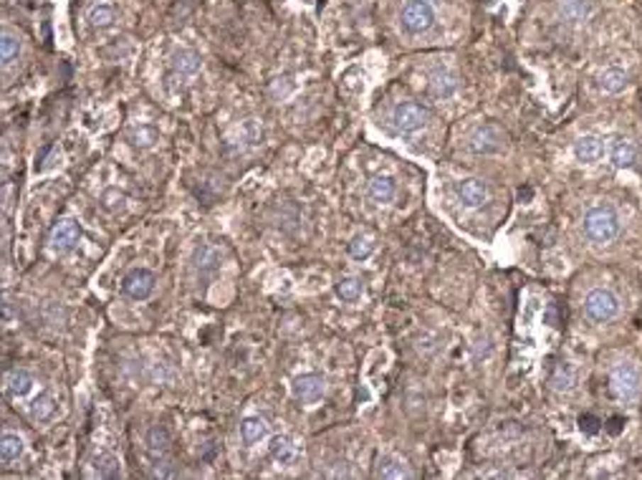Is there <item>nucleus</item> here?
I'll list each match as a JSON object with an SVG mask.
<instances>
[{
	"label": "nucleus",
	"instance_id": "1",
	"mask_svg": "<svg viewBox=\"0 0 642 480\" xmlns=\"http://www.w3.org/2000/svg\"><path fill=\"white\" fill-rule=\"evenodd\" d=\"M619 228H622L619 215L612 208H607V205L592 208L585 215V233L594 243H612L614 238L619 235Z\"/></svg>",
	"mask_w": 642,
	"mask_h": 480
},
{
	"label": "nucleus",
	"instance_id": "2",
	"mask_svg": "<svg viewBox=\"0 0 642 480\" xmlns=\"http://www.w3.org/2000/svg\"><path fill=\"white\" fill-rule=\"evenodd\" d=\"M399 23L410 35L428 33L435 26V6H430L428 0H407L399 13Z\"/></svg>",
	"mask_w": 642,
	"mask_h": 480
},
{
	"label": "nucleus",
	"instance_id": "3",
	"mask_svg": "<svg viewBox=\"0 0 642 480\" xmlns=\"http://www.w3.org/2000/svg\"><path fill=\"white\" fill-rule=\"evenodd\" d=\"M609 382H612V389L619 399H635L642 389V372L637 364H617L609 374Z\"/></svg>",
	"mask_w": 642,
	"mask_h": 480
},
{
	"label": "nucleus",
	"instance_id": "4",
	"mask_svg": "<svg viewBox=\"0 0 642 480\" xmlns=\"http://www.w3.org/2000/svg\"><path fill=\"white\" fill-rule=\"evenodd\" d=\"M617 311H619V301H617V296H614L612 291L594 289V291L587 294V298H585L587 318H592V321L602 324V321H609V318L617 316Z\"/></svg>",
	"mask_w": 642,
	"mask_h": 480
},
{
	"label": "nucleus",
	"instance_id": "5",
	"mask_svg": "<svg viewBox=\"0 0 642 480\" xmlns=\"http://www.w3.org/2000/svg\"><path fill=\"white\" fill-rule=\"evenodd\" d=\"M428 109L415 101H405V104H397L392 111V122L397 127V132L402 134H412V132H420V129L428 124Z\"/></svg>",
	"mask_w": 642,
	"mask_h": 480
},
{
	"label": "nucleus",
	"instance_id": "6",
	"mask_svg": "<svg viewBox=\"0 0 642 480\" xmlns=\"http://www.w3.org/2000/svg\"><path fill=\"white\" fill-rule=\"evenodd\" d=\"M82 240V225L76 223V220H64V223H58L53 228L51 238H48V243H51V250L58 255H66L79 245Z\"/></svg>",
	"mask_w": 642,
	"mask_h": 480
},
{
	"label": "nucleus",
	"instance_id": "7",
	"mask_svg": "<svg viewBox=\"0 0 642 480\" xmlns=\"http://www.w3.org/2000/svg\"><path fill=\"white\" fill-rule=\"evenodd\" d=\"M291 392H294V397L299 399V402H304V405H314V402H319L321 394H324V379L319 374H314V372L299 374L294 379V384H291Z\"/></svg>",
	"mask_w": 642,
	"mask_h": 480
},
{
	"label": "nucleus",
	"instance_id": "8",
	"mask_svg": "<svg viewBox=\"0 0 642 480\" xmlns=\"http://www.w3.org/2000/svg\"><path fill=\"white\" fill-rule=\"evenodd\" d=\"M155 276H152L150 271H145V268H137V271L127 273L122 281V289L124 294L129 296V298H134V301H145V298H150L152 291H155Z\"/></svg>",
	"mask_w": 642,
	"mask_h": 480
},
{
	"label": "nucleus",
	"instance_id": "9",
	"mask_svg": "<svg viewBox=\"0 0 642 480\" xmlns=\"http://www.w3.org/2000/svg\"><path fill=\"white\" fill-rule=\"evenodd\" d=\"M458 200L465 205V208H480V205L488 200V185L483 179H463L460 185H458Z\"/></svg>",
	"mask_w": 642,
	"mask_h": 480
},
{
	"label": "nucleus",
	"instance_id": "10",
	"mask_svg": "<svg viewBox=\"0 0 642 480\" xmlns=\"http://www.w3.org/2000/svg\"><path fill=\"white\" fill-rule=\"evenodd\" d=\"M574 157L585 164L599 162L602 157H604V142H602L599 137H594V134H585V137H579L577 145H574Z\"/></svg>",
	"mask_w": 642,
	"mask_h": 480
},
{
	"label": "nucleus",
	"instance_id": "11",
	"mask_svg": "<svg viewBox=\"0 0 642 480\" xmlns=\"http://www.w3.org/2000/svg\"><path fill=\"white\" fill-rule=\"evenodd\" d=\"M504 145V137L496 127H480L478 132L470 137V150L475 155H491V152H498Z\"/></svg>",
	"mask_w": 642,
	"mask_h": 480
},
{
	"label": "nucleus",
	"instance_id": "12",
	"mask_svg": "<svg viewBox=\"0 0 642 480\" xmlns=\"http://www.w3.org/2000/svg\"><path fill=\"white\" fill-rule=\"evenodd\" d=\"M635 157H637V150H635V145H632L630 139H625V137L612 139V145H609V160H612L614 167L617 169L632 167Z\"/></svg>",
	"mask_w": 642,
	"mask_h": 480
},
{
	"label": "nucleus",
	"instance_id": "13",
	"mask_svg": "<svg viewBox=\"0 0 642 480\" xmlns=\"http://www.w3.org/2000/svg\"><path fill=\"white\" fill-rule=\"evenodd\" d=\"M266 435H268V423L263 417L250 415L240 423V437H243L245 445H255V442H260Z\"/></svg>",
	"mask_w": 642,
	"mask_h": 480
},
{
	"label": "nucleus",
	"instance_id": "14",
	"mask_svg": "<svg viewBox=\"0 0 642 480\" xmlns=\"http://www.w3.org/2000/svg\"><path fill=\"white\" fill-rule=\"evenodd\" d=\"M172 71L182 79V76H195L200 71V56L190 48H179L172 56Z\"/></svg>",
	"mask_w": 642,
	"mask_h": 480
},
{
	"label": "nucleus",
	"instance_id": "15",
	"mask_svg": "<svg viewBox=\"0 0 642 480\" xmlns=\"http://www.w3.org/2000/svg\"><path fill=\"white\" fill-rule=\"evenodd\" d=\"M397 195V182L387 174H377L370 182V197L375 203H389Z\"/></svg>",
	"mask_w": 642,
	"mask_h": 480
},
{
	"label": "nucleus",
	"instance_id": "16",
	"mask_svg": "<svg viewBox=\"0 0 642 480\" xmlns=\"http://www.w3.org/2000/svg\"><path fill=\"white\" fill-rule=\"evenodd\" d=\"M430 89H433V96L438 99H448L458 91V76L450 74V71H438L430 82Z\"/></svg>",
	"mask_w": 642,
	"mask_h": 480
},
{
	"label": "nucleus",
	"instance_id": "17",
	"mask_svg": "<svg viewBox=\"0 0 642 480\" xmlns=\"http://www.w3.org/2000/svg\"><path fill=\"white\" fill-rule=\"evenodd\" d=\"M559 13L569 23H582L590 16V3L587 0H559Z\"/></svg>",
	"mask_w": 642,
	"mask_h": 480
},
{
	"label": "nucleus",
	"instance_id": "18",
	"mask_svg": "<svg viewBox=\"0 0 642 480\" xmlns=\"http://www.w3.org/2000/svg\"><path fill=\"white\" fill-rule=\"evenodd\" d=\"M599 86H602V91H607V94H619L627 86V74L622 69H617V66H609V69L602 71Z\"/></svg>",
	"mask_w": 642,
	"mask_h": 480
},
{
	"label": "nucleus",
	"instance_id": "19",
	"mask_svg": "<svg viewBox=\"0 0 642 480\" xmlns=\"http://www.w3.org/2000/svg\"><path fill=\"white\" fill-rule=\"evenodd\" d=\"M377 475L380 478H410V470L405 468V463L394 455H382L377 463Z\"/></svg>",
	"mask_w": 642,
	"mask_h": 480
},
{
	"label": "nucleus",
	"instance_id": "20",
	"mask_svg": "<svg viewBox=\"0 0 642 480\" xmlns=\"http://www.w3.org/2000/svg\"><path fill=\"white\" fill-rule=\"evenodd\" d=\"M271 457L278 465H291L296 457V445L291 437H273L271 440Z\"/></svg>",
	"mask_w": 642,
	"mask_h": 480
},
{
	"label": "nucleus",
	"instance_id": "21",
	"mask_svg": "<svg viewBox=\"0 0 642 480\" xmlns=\"http://www.w3.org/2000/svg\"><path fill=\"white\" fill-rule=\"evenodd\" d=\"M21 455H23V440L13 432L3 435L0 437V457H3V463H16Z\"/></svg>",
	"mask_w": 642,
	"mask_h": 480
},
{
	"label": "nucleus",
	"instance_id": "22",
	"mask_svg": "<svg viewBox=\"0 0 642 480\" xmlns=\"http://www.w3.org/2000/svg\"><path fill=\"white\" fill-rule=\"evenodd\" d=\"M31 389H33V376L23 369L13 372L11 379H8V394H11L13 399H21V397H26Z\"/></svg>",
	"mask_w": 642,
	"mask_h": 480
},
{
	"label": "nucleus",
	"instance_id": "23",
	"mask_svg": "<svg viewBox=\"0 0 642 480\" xmlns=\"http://www.w3.org/2000/svg\"><path fill=\"white\" fill-rule=\"evenodd\" d=\"M362 291H365V286H362V281H359V278H354V276L342 278V281L336 284V296H339L342 301H347V303L359 301V298H362Z\"/></svg>",
	"mask_w": 642,
	"mask_h": 480
},
{
	"label": "nucleus",
	"instance_id": "24",
	"mask_svg": "<svg viewBox=\"0 0 642 480\" xmlns=\"http://www.w3.org/2000/svg\"><path fill=\"white\" fill-rule=\"evenodd\" d=\"M21 56V41H18V35H13L11 30L3 33V41H0V58H3V66H11L18 61Z\"/></svg>",
	"mask_w": 642,
	"mask_h": 480
},
{
	"label": "nucleus",
	"instance_id": "25",
	"mask_svg": "<svg viewBox=\"0 0 642 480\" xmlns=\"http://www.w3.org/2000/svg\"><path fill=\"white\" fill-rule=\"evenodd\" d=\"M53 412H56V399H53L51 394H41V397H35L33 405H31V415H33V420H38V423L51 420Z\"/></svg>",
	"mask_w": 642,
	"mask_h": 480
},
{
	"label": "nucleus",
	"instance_id": "26",
	"mask_svg": "<svg viewBox=\"0 0 642 480\" xmlns=\"http://www.w3.org/2000/svg\"><path fill=\"white\" fill-rule=\"evenodd\" d=\"M89 23H92V28H109V26H114V8L111 6H94L92 11H89Z\"/></svg>",
	"mask_w": 642,
	"mask_h": 480
},
{
	"label": "nucleus",
	"instance_id": "27",
	"mask_svg": "<svg viewBox=\"0 0 642 480\" xmlns=\"http://www.w3.org/2000/svg\"><path fill=\"white\" fill-rule=\"evenodd\" d=\"M577 376H574V369L569 364H559L551 374V387L559 389V392H567V389L574 387Z\"/></svg>",
	"mask_w": 642,
	"mask_h": 480
},
{
	"label": "nucleus",
	"instance_id": "28",
	"mask_svg": "<svg viewBox=\"0 0 642 480\" xmlns=\"http://www.w3.org/2000/svg\"><path fill=\"white\" fill-rule=\"evenodd\" d=\"M157 139H160V132H157L155 127H150V124H142V127H137L132 132V145L139 147V150H150V147H155Z\"/></svg>",
	"mask_w": 642,
	"mask_h": 480
},
{
	"label": "nucleus",
	"instance_id": "29",
	"mask_svg": "<svg viewBox=\"0 0 642 480\" xmlns=\"http://www.w3.org/2000/svg\"><path fill=\"white\" fill-rule=\"evenodd\" d=\"M94 470H96V475H101V478H119V460H116L114 455H99L96 460H94Z\"/></svg>",
	"mask_w": 642,
	"mask_h": 480
},
{
	"label": "nucleus",
	"instance_id": "30",
	"mask_svg": "<svg viewBox=\"0 0 642 480\" xmlns=\"http://www.w3.org/2000/svg\"><path fill=\"white\" fill-rule=\"evenodd\" d=\"M167 447H170L167 430L165 428H152V432H150V452L152 455L157 457V452H160V457H162L165 452H167Z\"/></svg>",
	"mask_w": 642,
	"mask_h": 480
},
{
	"label": "nucleus",
	"instance_id": "31",
	"mask_svg": "<svg viewBox=\"0 0 642 480\" xmlns=\"http://www.w3.org/2000/svg\"><path fill=\"white\" fill-rule=\"evenodd\" d=\"M372 250H375V245H372V240H370V238H365V235H357L352 243H349V255H352V258H357V261H365V258H370Z\"/></svg>",
	"mask_w": 642,
	"mask_h": 480
},
{
	"label": "nucleus",
	"instance_id": "32",
	"mask_svg": "<svg viewBox=\"0 0 642 480\" xmlns=\"http://www.w3.org/2000/svg\"><path fill=\"white\" fill-rule=\"evenodd\" d=\"M195 266L200 268V271H215L218 268V253H215L213 248H197L195 250Z\"/></svg>",
	"mask_w": 642,
	"mask_h": 480
},
{
	"label": "nucleus",
	"instance_id": "33",
	"mask_svg": "<svg viewBox=\"0 0 642 480\" xmlns=\"http://www.w3.org/2000/svg\"><path fill=\"white\" fill-rule=\"evenodd\" d=\"M101 203H104L106 210H116V208H122L124 203V192L119 190H106L104 197H101Z\"/></svg>",
	"mask_w": 642,
	"mask_h": 480
},
{
	"label": "nucleus",
	"instance_id": "34",
	"mask_svg": "<svg viewBox=\"0 0 642 480\" xmlns=\"http://www.w3.org/2000/svg\"><path fill=\"white\" fill-rule=\"evenodd\" d=\"M430 6H440V3H443V0H428Z\"/></svg>",
	"mask_w": 642,
	"mask_h": 480
}]
</instances>
